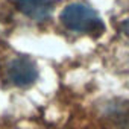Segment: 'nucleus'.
I'll use <instances>...</instances> for the list:
<instances>
[{
  "label": "nucleus",
  "instance_id": "f257e3e1",
  "mask_svg": "<svg viewBox=\"0 0 129 129\" xmlns=\"http://www.w3.org/2000/svg\"><path fill=\"white\" fill-rule=\"evenodd\" d=\"M61 21L69 30L88 35H102L105 24L100 17L87 5L72 3L61 12Z\"/></svg>",
  "mask_w": 129,
  "mask_h": 129
},
{
  "label": "nucleus",
  "instance_id": "f03ea898",
  "mask_svg": "<svg viewBox=\"0 0 129 129\" xmlns=\"http://www.w3.org/2000/svg\"><path fill=\"white\" fill-rule=\"evenodd\" d=\"M6 76L12 85L26 88L38 79V67L29 56H17L8 64Z\"/></svg>",
  "mask_w": 129,
  "mask_h": 129
},
{
  "label": "nucleus",
  "instance_id": "7ed1b4c3",
  "mask_svg": "<svg viewBox=\"0 0 129 129\" xmlns=\"http://www.w3.org/2000/svg\"><path fill=\"white\" fill-rule=\"evenodd\" d=\"M17 8L35 21H44L52 15V0H17Z\"/></svg>",
  "mask_w": 129,
  "mask_h": 129
},
{
  "label": "nucleus",
  "instance_id": "20e7f679",
  "mask_svg": "<svg viewBox=\"0 0 129 129\" xmlns=\"http://www.w3.org/2000/svg\"><path fill=\"white\" fill-rule=\"evenodd\" d=\"M105 118L114 129H129V102H114L106 106Z\"/></svg>",
  "mask_w": 129,
  "mask_h": 129
},
{
  "label": "nucleus",
  "instance_id": "39448f33",
  "mask_svg": "<svg viewBox=\"0 0 129 129\" xmlns=\"http://www.w3.org/2000/svg\"><path fill=\"white\" fill-rule=\"evenodd\" d=\"M124 30H126V32L129 34V20H127V21L124 23Z\"/></svg>",
  "mask_w": 129,
  "mask_h": 129
}]
</instances>
